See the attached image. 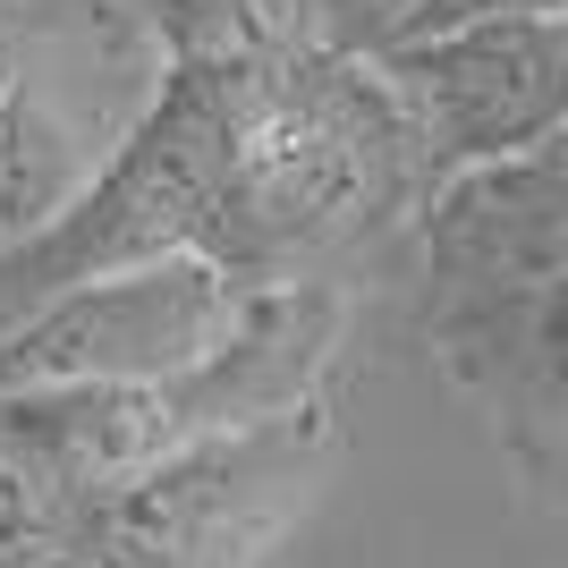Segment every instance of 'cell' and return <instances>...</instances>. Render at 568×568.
I'll use <instances>...</instances> for the list:
<instances>
[{
    "label": "cell",
    "mask_w": 568,
    "mask_h": 568,
    "mask_svg": "<svg viewBox=\"0 0 568 568\" xmlns=\"http://www.w3.org/2000/svg\"><path fill=\"white\" fill-rule=\"evenodd\" d=\"M416 246H425V306L560 288V272H568V162H560V144H535L518 162L450 170L416 204Z\"/></svg>",
    "instance_id": "obj_5"
},
{
    "label": "cell",
    "mask_w": 568,
    "mask_h": 568,
    "mask_svg": "<svg viewBox=\"0 0 568 568\" xmlns=\"http://www.w3.org/2000/svg\"><path fill=\"white\" fill-rule=\"evenodd\" d=\"M144 18L170 60H263L314 43L306 0H144Z\"/></svg>",
    "instance_id": "obj_7"
},
{
    "label": "cell",
    "mask_w": 568,
    "mask_h": 568,
    "mask_svg": "<svg viewBox=\"0 0 568 568\" xmlns=\"http://www.w3.org/2000/svg\"><path fill=\"white\" fill-rule=\"evenodd\" d=\"M237 314H246V288H230L195 255L111 272V281L51 297L18 332H0V390H26V382H170L204 365L237 332Z\"/></svg>",
    "instance_id": "obj_4"
},
{
    "label": "cell",
    "mask_w": 568,
    "mask_h": 568,
    "mask_svg": "<svg viewBox=\"0 0 568 568\" xmlns=\"http://www.w3.org/2000/svg\"><path fill=\"white\" fill-rule=\"evenodd\" d=\"M484 18H568V0H416V9H407V34H399V43L458 34V26H484Z\"/></svg>",
    "instance_id": "obj_9"
},
{
    "label": "cell",
    "mask_w": 568,
    "mask_h": 568,
    "mask_svg": "<svg viewBox=\"0 0 568 568\" xmlns=\"http://www.w3.org/2000/svg\"><path fill=\"white\" fill-rule=\"evenodd\" d=\"M407 136L425 144L433 187L450 170L518 162L560 144L568 119V18H484L458 34H425L374 60Z\"/></svg>",
    "instance_id": "obj_3"
},
{
    "label": "cell",
    "mask_w": 568,
    "mask_h": 568,
    "mask_svg": "<svg viewBox=\"0 0 568 568\" xmlns=\"http://www.w3.org/2000/svg\"><path fill=\"white\" fill-rule=\"evenodd\" d=\"M43 526H51V500H34L0 467V568H43Z\"/></svg>",
    "instance_id": "obj_10"
},
{
    "label": "cell",
    "mask_w": 568,
    "mask_h": 568,
    "mask_svg": "<svg viewBox=\"0 0 568 568\" xmlns=\"http://www.w3.org/2000/svg\"><path fill=\"white\" fill-rule=\"evenodd\" d=\"M407 9H416V0H306V34H314V51L374 69L382 51H399Z\"/></svg>",
    "instance_id": "obj_8"
},
{
    "label": "cell",
    "mask_w": 568,
    "mask_h": 568,
    "mask_svg": "<svg viewBox=\"0 0 568 568\" xmlns=\"http://www.w3.org/2000/svg\"><path fill=\"white\" fill-rule=\"evenodd\" d=\"M323 399L246 433H213L153 467L51 500L43 568H237L323 475Z\"/></svg>",
    "instance_id": "obj_2"
},
{
    "label": "cell",
    "mask_w": 568,
    "mask_h": 568,
    "mask_svg": "<svg viewBox=\"0 0 568 568\" xmlns=\"http://www.w3.org/2000/svg\"><path fill=\"white\" fill-rule=\"evenodd\" d=\"M51 204H69V144L43 111V77L26 60L18 26L0 18V237L34 230Z\"/></svg>",
    "instance_id": "obj_6"
},
{
    "label": "cell",
    "mask_w": 568,
    "mask_h": 568,
    "mask_svg": "<svg viewBox=\"0 0 568 568\" xmlns=\"http://www.w3.org/2000/svg\"><path fill=\"white\" fill-rule=\"evenodd\" d=\"M213 77L221 136V237L213 272L230 288L332 281L348 255L416 221L433 195L425 144L365 60L332 51H263V60H195Z\"/></svg>",
    "instance_id": "obj_1"
}]
</instances>
